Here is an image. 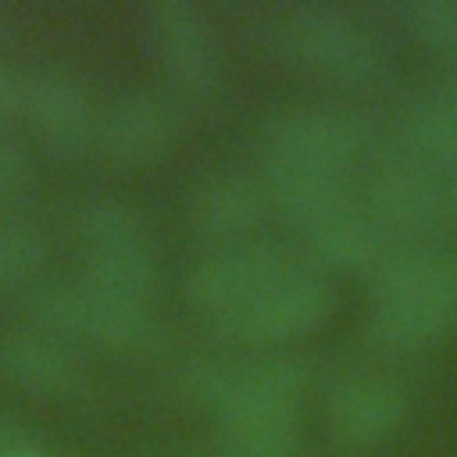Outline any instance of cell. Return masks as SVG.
I'll return each instance as SVG.
<instances>
[{"label": "cell", "instance_id": "6da1fadb", "mask_svg": "<svg viewBox=\"0 0 457 457\" xmlns=\"http://www.w3.org/2000/svg\"><path fill=\"white\" fill-rule=\"evenodd\" d=\"M368 289V336L386 350H421L457 325V253L400 243Z\"/></svg>", "mask_w": 457, "mask_h": 457}, {"label": "cell", "instance_id": "7a4b0ae2", "mask_svg": "<svg viewBox=\"0 0 457 457\" xmlns=\"http://www.w3.org/2000/svg\"><path fill=\"white\" fill-rule=\"evenodd\" d=\"M268 39L289 64L350 86L375 82L389 68V54L371 25L350 7L328 0H296L275 7Z\"/></svg>", "mask_w": 457, "mask_h": 457}, {"label": "cell", "instance_id": "3957f363", "mask_svg": "<svg viewBox=\"0 0 457 457\" xmlns=\"http://www.w3.org/2000/svg\"><path fill=\"white\" fill-rule=\"evenodd\" d=\"M32 325L57 339H89L111 350H154L164 339L157 314L143 300H129L89 278L39 286L29 300Z\"/></svg>", "mask_w": 457, "mask_h": 457}, {"label": "cell", "instance_id": "277c9868", "mask_svg": "<svg viewBox=\"0 0 457 457\" xmlns=\"http://www.w3.org/2000/svg\"><path fill=\"white\" fill-rule=\"evenodd\" d=\"M71 232L86 257L82 278L146 303L161 278V264L146 221L132 204L118 196H82L71 207Z\"/></svg>", "mask_w": 457, "mask_h": 457}, {"label": "cell", "instance_id": "5b68a950", "mask_svg": "<svg viewBox=\"0 0 457 457\" xmlns=\"http://www.w3.org/2000/svg\"><path fill=\"white\" fill-rule=\"evenodd\" d=\"M264 157L311 161L350 171L378 143V125L368 111L346 104H300L264 121Z\"/></svg>", "mask_w": 457, "mask_h": 457}, {"label": "cell", "instance_id": "8992f818", "mask_svg": "<svg viewBox=\"0 0 457 457\" xmlns=\"http://www.w3.org/2000/svg\"><path fill=\"white\" fill-rule=\"evenodd\" d=\"M332 303H336V289L328 275L303 257L278 282H271L253 300H246L243 307H236L232 314L211 325L228 339L271 346V343H289L314 332L332 314Z\"/></svg>", "mask_w": 457, "mask_h": 457}, {"label": "cell", "instance_id": "52a82bcc", "mask_svg": "<svg viewBox=\"0 0 457 457\" xmlns=\"http://www.w3.org/2000/svg\"><path fill=\"white\" fill-rule=\"evenodd\" d=\"M300 261H303L300 253L268 239L221 243L186 268L182 293L207 321H218L236 307H243L246 300H253L271 282H278Z\"/></svg>", "mask_w": 457, "mask_h": 457}, {"label": "cell", "instance_id": "ba28073f", "mask_svg": "<svg viewBox=\"0 0 457 457\" xmlns=\"http://www.w3.org/2000/svg\"><path fill=\"white\" fill-rule=\"evenodd\" d=\"M189 393L211 407V414L250 403H300L307 386V361L293 353L261 357H214L196 361L186 371Z\"/></svg>", "mask_w": 457, "mask_h": 457}, {"label": "cell", "instance_id": "9c48e42d", "mask_svg": "<svg viewBox=\"0 0 457 457\" xmlns=\"http://www.w3.org/2000/svg\"><path fill=\"white\" fill-rule=\"evenodd\" d=\"M143 32L161 71L193 96H207L221 75V50L211 18L189 0H157L146 7Z\"/></svg>", "mask_w": 457, "mask_h": 457}, {"label": "cell", "instance_id": "30bf717a", "mask_svg": "<svg viewBox=\"0 0 457 457\" xmlns=\"http://www.w3.org/2000/svg\"><path fill=\"white\" fill-rule=\"evenodd\" d=\"M446 204H450V182L443 179V171L414 161L403 150L378 157L368 171L364 207L393 236L436 225L439 218H446Z\"/></svg>", "mask_w": 457, "mask_h": 457}, {"label": "cell", "instance_id": "8fae6325", "mask_svg": "<svg viewBox=\"0 0 457 457\" xmlns=\"http://www.w3.org/2000/svg\"><path fill=\"white\" fill-rule=\"evenodd\" d=\"M21 114L29 118L36 139L57 157H79L96 143L100 111L93 107L86 86L61 68L25 75Z\"/></svg>", "mask_w": 457, "mask_h": 457}, {"label": "cell", "instance_id": "7c38bea8", "mask_svg": "<svg viewBox=\"0 0 457 457\" xmlns=\"http://www.w3.org/2000/svg\"><path fill=\"white\" fill-rule=\"evenodd\" d=\"M179 132V111L164 93L125 89L104 111L96 143L114 164H146L161 157Z\"/></svg>", "mask_w": 457, "mask_h": 457}, {"label": "cell", "instance_id": "4fadbf2b", "mask_svg": "<svg viewBox=\"0 0 457 457\" xmlns=\"http://www.w3.org/2000/svg\"><path fill=\"white\" fill-rule=\"evenodd\" d=\"M261 179L268 189V204L303 232L353 204L350 171H339V168L289 161V157H264Z\"/></svg>", "mask_w": 457, "mask_h": 457}, {"label": "cell", "instance_id": "5bb4252c", "mask_svg": "<svg viewBox=\"0 0 457 457\" xmlns=\"http://www.w3.org/2000/svg\"><path fill=\"white\" fill-rule=\"evenodd\" d=\"M407 414V393L382 375H343L325 396L328 428L343 443H375L389 436Z\"/></svg>", "mask_w": 457, "mask_h": 457}, {"label": "cell", "instance_id": "9a60e30c", "mask_svg": "<svg viewBox=\"0 0 457 457\" xmlns=\"http://www.w3.org/2000/svg\"><path fill=\"white\" fill-rule=\"evenodd\" d=\"M268 189L264 179L243 168H218L204 175L186 200L189 225L214 239H236L246 228H253L268 211Z\"/></svg>", "mask_w": 457, "mask_h": 457}, {"label": "cell", "instance_id": "2e32d148", "mask_svg": "<svg viewBox=\"0 0 457 457\" xmlns=\"http://www.w3.org/2000/svg\"><path fill=\"white\" fill-rule=\"evenodd\" d=\"M303 239H307V261L318 264L321 271L346 268V271H364V275H371L403 243L368 207H357V204L311 225Z\"/></svg>", "mask_w": 457, "mask_h": 457}, {"label": "cell", "instance_id": "e0dca14e", "mask_svg": "<svg viewBox=\"0 0 457 457\" xmlns=\"http://www.w3.org/2000/svg\"><path fill=\"white\" fill-rule=\"evenodd\" d=\"M0 368L11 382L39 396H71L82 386V368L68 343L36 325L0 339Z\"/></svg>", "mask_w": 457, "mask_h": 457}, {"label": "cell", "instance_id": "ac0fdd59", "mask_svg": "<svg viewBox=\"0 0 457 457\" xmlns=\"http://www.w3.org/2000/svg\"><path fill=\"white\" fill-rule=\"evenodd\" d=\"M400 150L436 171H457V89L439 82L411 96L396 118Z\"/></svg>", "mask_w": 457, "mask_h": 457}, {"label": "cell", "instance_id": "d6986e66", "mask_svg": "<svg viewBox=\"0 0 457 457\" xmlns=\"http://www.w3.org/2000/svg\"><path fill=\"white\" fill-rule=\"evenodd\" d=\"M225 457H293L300 439L296 403H250L214 414Z\"/></svg>", "mask_w": 457, "mask_h": 457}, {"label": "cell", "instance_id": "ffe728a7", "mask_svg": "<svg viewBox=\"0 0 457 457\" xmlns=\"http://www.w3.org/2000/svg\"><path fill=\"white\" fill-rule=\"evenodd\" d=\"M46 261L43 232L14 214H0V286H25Z\"/></svg>", "mask_w": 457, "mask_h": 457}, {"label": "cell", "instance_id": "44dd1931", "mask_svg": "<svg viewBox=\"0 0 457 457\" xmlns=\"http://www.w3.org/2000/svg\"><path fill=\"white\" fill-rule=\"evenodd\" d=\"M393 11L418 39L457 50V0H400Z\"/></svg>", "mask_w": 457, "mask_h": 457}, {"label": "cell", "instance_id": "7402d4cb", "mask_svg": "<svg viewBox=\"0 0 457 457\" xmlns=\"http://www.w3.org/2000/svg\"><path fill=\"white\" fill-rule=\"evenodd\" d=\"M32 186V157L25 143L0 129V207L25 196Z\"/></svg>", "mask_w": 457, "mask_h": 457}, {"label": "cell", "instance_id": "603a6c76", "mask_svg": "<svg viewBox=\"0 0 457 457\" xmlns=\"http://www.w3.org/2000/svg\"><path fill=\"white\" fill-rule=\"evenodd\" d=\"M0 457H54V453L18 421L0 418Z\"/></svg>", "mask_w": 457, "mask_h": 457}, {"label": "cell", "instance_id": "cb8c5ba5", "mask_svg": "<svg viewBox=\"0 0 457 457\" xmlns=\"http://www.w3.org/2000/svg\"><path fill=\"white\" fill-rule=\"evenodd\" d=\"M21 96H25V75L14 71L7 61H0V121L21 111Z\"/></svg>", "mask_w": 457, "mask_h": 457}, {"label": "cell", "instance_id": "d4e9b609", "mask_svg": "<svg viewBox=\"0 0 457 457\" xmlns=\"http://www.w3.org/2000/svg\"><path fill=\"white\" fill-rule=\"evenodd\" d=\"M446 214L457 221V179H450V204H446Z\"/></svg>", "mask_w": 457, "mask_h": 457}, {"label": "cell", "instance_id": "484cf974", "mask_svg": "<svg viewBox=\"0 0 457 457\" xmlns=\"http://www.w3.org/2000/svg\"><path fill=\"white\" fill-rule=\"evenodd\" d=\"M446 82H450V86H453V89H457V61H453V71H450V75H446Z\"/></svg>", "mask_w": 457, "mask_h": 457}]
</instances>
